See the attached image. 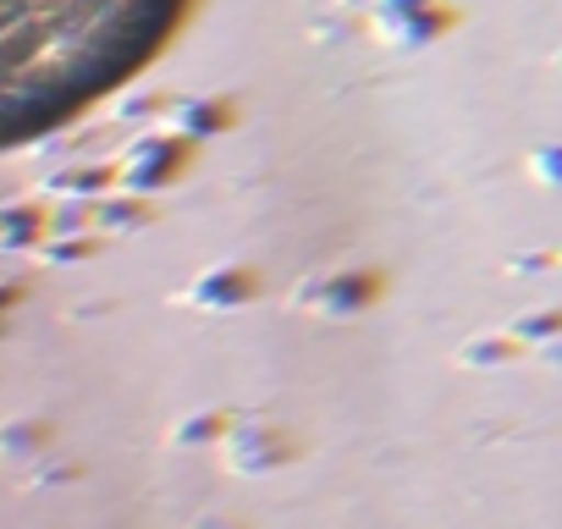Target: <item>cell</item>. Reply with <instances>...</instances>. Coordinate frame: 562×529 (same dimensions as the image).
<instances>
[{
    "instance_id": "obj_1",
    "label": "cell",
    "mask_w": 562,
    "mask_h": 529,
    "mask_svg": "<svg viewBox=\"0 0 562 529\" xmlns=\"http://www.w3.org/2000/svg\"><path fill=\"white\" fill-rule=\"evenodd\" d=\"M188 0H0V149L56 133L177 34Z\"/></svg>"
}]
</instances>
